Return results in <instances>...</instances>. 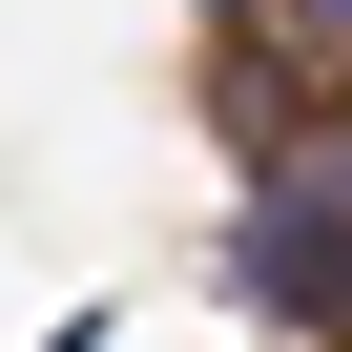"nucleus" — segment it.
I'll use <instances>...</instances> for the list:
<instances>
[{
  "mask_svg": "<svg viewBox=\"0 0 352 352\" xmlns=\"http://www.w3.org/2000/svg\"><path fill=\"white\" fill-rule=\"evenodd\" d=\"M228 311L352 352V166H331V145H270V166H249V208H228Z\"/></svg>",
  "mask_w": 352,
  "mask_h": 352,
  "instance_id": "f257e3e1",
  "label": "nucleus"
},
{
  "mask_svg": "<svg viewBox=\"0 0 352 352\" xmlns=\"http://www.w3.org/2000/svg\"><path fill=\"white\" fill-rule=\"evenodd\" d=\"M249 42H290V83H352V0H228Z\"/></svg>",
  "mask_w": 352,
  "mask_h": 352,
  "instance_id": "f03ea898",
  "label": "nucleus"
}]
</instances>
